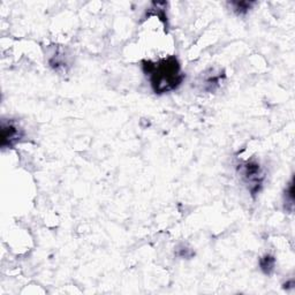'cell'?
Returning <instances> with one entry per match:
<instances>
[{
	"instance_id": "1",
	"label": "cell",
	"mask_w": 295,
	"mask_h": 295,
	"mask_svg": "<svg viewBox=\"0 0 295 295\" xmlns=\"http://www.w3.org/2000/svg\"><path fill=\"white\" fill-rule=\"evenodd\" d=\"M141 68L156 95H165L177 90L186 77L180 61L175 56L166 57L157 61L142 60Z\"/></svg>"
},
{
	"instance_id": "2",
	"label": "cell",
	"mask_w": 295,
	"mask_h": 295,
	"mask_svg": "<svg viewBox=\"0 0 295 295\" xmlns=\"http://www.w3.org/2000/svg\"><path fill=\"white\" fill-rule=\"evenodd\" d=\"M237 172L241 175L242 181L248 186L252 195L255 196L258 194V192L261 191L263 180L265 178L259 163L254 159L241 163L237 166Z\"/></svg>"
},
{
	"instance_id": "3",
	"label": "cell",
	"mask_w": 295,
	"mask_h": 295,
	"mask_svg": "<svg viewBox=\"0 0 295 295\" xmlns=\"http://www.w3.org/2000/svg\"><path fill=\"white\" fill-rule=\"evenodd\" d=\"M24 138V130L14 119H3L2 121V148L13 149Z\"/></svg>"
},
{
	"instance_id": "4",
	"label": "cell",
	"mask_w": 295,
	"mask_h": 295,
	"mask_svg": "<svg viewBox=\"0 0 295 295\" xmlns=\"http://www.w3.org/2000/svg\"><path fill=\"white\" fill-rule=\"evenodd\" d=\"M224 78H225V73L222 70H216L213 68L209 69L208 72L204 74L202 73V78L200 81V85L202 86V89L208 92H213L218 89L222 85Z\"/></svg>"
},
{
	"instance_id": "5",
	"label": "cell",
	"mask_w": 295,
	"mask_h": 295,
	"mask_svg": "<svg viewBox=\"0 0 295 295\" xmlns=\"http://www.w3.org/2000/svg\"><path fill=\"white\" fill-rule=\"evenodd\" d=\"M166 7H167V3L162 2V3H152L151 7L149 8L145 13L144 17H149L151 15H155L159 17V20L164 23L165 29L169 28V22H167V15H166Z\"/></svg>"
},
{
	"instance_id": "6",
	"label": "cell",
	"mask_w": 295,
	"mask_h": 295,
	"mask_svg": "<svg viewBox=\"0 0 295 295\" xmlns=\"http://www.w3.org/2000/svg\"><path fill=\"white\" fill-rule=\"evenodd\" d=\"M259 267L264 275L271 276L274 274L275 267H276V258L270 254H265L264 256L259 258Z\"/></svg>"
},
{
	"instance_id": "7",
	"label": "cell",
	"mask_w": 295,
	"mask_h": 295,
	"mask_svg": "<svg viewBox=\"0 0 295 295\" xmlns=\"http://www.w3.org/2000/svg\"><path fill=\"white\" fill-rule=\"evenodd\" d=\"M293 209H294V184L292 179L284 193V210L286 212L292 213Z\"/></svg>"
},
{
	"instance_id": "8",
	"label": "cell",
	"mask_w": 295,
	"mask_h": 295,
	"mask_svg": "<svg viewBox=\"0 0 295 295\" xmlns=\"http://www.w3.org/2000/svg\"><path fill=\"white\" fill-rule=\"evenodd\" d=\"M228 5L232 7V11L235 13L236 15H246L247 13L253 10V7L256 5L254 2H231Z\"/></svg>"
},
{
	"instance_id": "9",
	"label": "cell",
	"mask_w": 295,
	"mask_h": 295,
	"mask_svg": "<svg viewBox=\"0 0 295 295\" xmlns=\"http://www.w3.org/2000/svg\"><path fill=\"white\" fill-rule=\"evenodd\" d=\"M48 64L55 70H59L60 67L65 68V66L67 65V60H66L65 53L63 51H56L50 58H48Z\"/></svg>"
}]
</instances>
